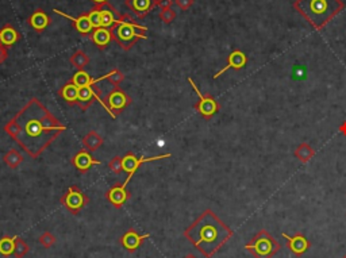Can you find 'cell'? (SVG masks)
<instances>
[{"label": "cell", "mask_w": 346, "mask_h": 258, "mask_svg": "<svg viewBox=\"0 0 346 258\" xmlns=\"http://www.w3.org/2000/svg\"><path fill=\"white\" fill-rule=\"evenodd\" d=\"M67 130L37 98H33L4 126V131L33 158H38Z\"/></svg>", "instance_id": "obj_1"}, {"label": "cell", "mask_w": 346, "mask_h": 258, "mask_svg": "<svg viewBox=\"0 0 346 258\" xmlns=\"http://www.w3.org/2000/svg\"><path fill=\"white\" fill-rule=\"evenodd\" d=\"M232 230L223 223L211 210L200 214L190 227L184 230V237L206 258H212L230 241Z\"/></svg>", "instance_id": "obj_2"}, {"label": "cell", "mask_w": 346, "mask_h": 258, "mask_svg": "<svg viewBox=\"0 0 346 258\" xmlns=\"http://www.w3.org/2000/svg\"><path fill=\"white\" fill-rule=\"evenodd\" d=\"M294 8L311 26L320 30L345 8L342 0H295Z\"/></svg>", "instance_id": "obj_3"}, {"label": "cell", "mask_w": 346, "mask_h": 258, "mask_svg": "<svg viewBox=\"0 0 346 258\" xmlns=\"http://www.w3.org/2000/svg\"><path fill=\"white\" fill-rule=\"evenodd\" d=\"M110 31H111L113 39L123 50H130L137 43L138 39H146L148 38L145 34H142L145 31H148V27L137 25L134 19L127 14H124V15L119 14L115 25L110 29Z\"/></svg>", "instance_id": "obj_4"}, {"label": "cell", "mask_w": 346, "mask_h": 258, "mask_svg": "<svg viewBox=\"0 0 346 258\" xmlns=\"http://www.w3.org/2000/svg\"><path fill=\"white\" fill-rule=\"evenodd\" d=\"M245 249L254 258H272L279 253L280 243L267 230H260L253 239L245 245Z\"/></svg>", "instance_id": "obj_5"}, {"label": "cell", "mask_w": 346, "mask_h": 258, "mask_svg": "<svg viewBox=\"0 0 346 258\" xmlns=\"http://www.w3.org/2000/svg\"><path fill=\"white\" fill-rule=\"evenodd\" d=\"M169 157H172L171 153H168V154L154 155V157H145V155L144 157H135L133 153L126 154L123 158H122V166H123V171L126 172V173H129V176H127V179H126V181H124L123 184H120V185L123 186V188H127V184H129L130 180L133 179L135 172L138 171V168H140L142 164H145V162L164 160V158H169Z\"/></svg>", "instance_id": "obj_6"}, {"label": "cell", "mask_w": 346, "mask_h": 258, "mask_svg": "<svg viewBox=\"0 0 346 258\" xmlns=\"http://www.w3.org/2000/svg\"><path fill=\"white\" fill-rule=\"evenodd\" d=\"M60 201H61L62 206L65 207L71 214L77 215L78 212L81 211L84 207L89 203V197L87 195H84L77 186L73 185L68 189V192L64 196H61Z\"/></svg>", "instance_id": "obj_7"}, {"label": "cell", "mask_w": 346, "mask_h": 258, "mask_svg": "<svg viewBox=\"0 0 346 258\" xmlns=\"http://www.w3.org/2000/svg\"><path fill=\"white\" fill-rule=\"evenodd\" d=\"M188 83L191 84V87L193 88V91L196 92L197 98H199L197 104H195V109H196L197 112L203 115L206 119H210L212 115L217 114L218 110H219V104H218L217 100L212 98L211 95H203L191 77H188Z\"/></svg>", "instance_id": "obj_8"}, {"label": "cell", "mask_w": 346, "mask_h": 258, "mask_svg": "<svg viewBox=\"0 0 346 258\" xmlns=\"http://www.w3.org/2000/svg\"><path fill=\"white\" fill-rule=\"evenodd\" d=\"M104 103L107 104V107H109L115 115H118L122 110H124L127 106L131 104V98H130L127 93H124L122 89H119V88L116 87L114 91H111V92L106 96Z\"/></svg>", "instance_id": "obj_9"}, {"label": "cell", "mask_w": 346, "mask_h": 258, "mask_svg": "<svg viewBox=\"0 0 346 258\" xmlns=\"http://www.w3.org/2000/svg\"><path fill=\"white\" fill-rule=\"evenodd\" d=\"M283 238L287 239V246H288L289 252L295 254L296 257H300V256L307 253L308 249L311 248L310 241L307 239L306 235L300 234V232H296L295 235H288V234L283 232Z\"/></svg>", "instance_id": "obj_10"}, {"label": "cell", "mask_w": 346, "mask_h": 258, "mask_svg": "<svg viewBox=\"0 0 346 258\" xmlns=\"http://www.w3.org/2000/svg\"><path fill=\"white\" fill-rule=\"evenodd\" d=\"M149 237L150 234H140L138 231H135L134 228H130L120 237V245L123 246L124 250H127L129 253H133L137 249H140L142 242Z\"/></svg>", "instance_id": "obj_11"}, {"label": "cell", "mask_w": 346, "mask_h": 258, "mask_svg": "<svg viewBox=\"0 0 346 258\" xmlns=\"http://www.w3.org/2000/svg\"><path fill=\"white\" fill-rule=\"evenodd\" d=\"M246 62H248V57H246L245 53L241 52V50H234V52H231L229 54L228 65L225 68H222L218 73H215V74H214V78L221 77L223 73L228 72L229 69H235V71L242 69V68L246 65Z\"/></svg>", "instance_id": "obj_12"}, {"label": "cell", "mask_w": 346, "mask_h": 258, "mask_svg": "<svg viewBox=\"0 0 346 258\" xmlns=\"http://www.w3.org/2000/svg\"><path fill=\"white\" fill-rule=\"evenodd\" d=\"M72 164L76 166V169L80 171L81 173L87 172L91 166L95 165H100L102 162L99 160H95L92 155L89 154V151L87 149H81L78 150L76 155L72 158Z\"/></svg>", "instance_id": "obj_13"}, {"label": "cell", "mask_w": 346, "mask_h": 258, "mask_svg": "<svg viewBox=\"0 0 346 258\" xmlns=\"http://www.w3.org/2000/svg\"><path fill=\"white\" fill-rule=\"evenodd\" d=\"M53 11H54L57 15L64 16V18H67V19H69V21L72 22L75 29H76L81 36H88L89 33H92L93 30L92 23H91V21H89V18H88L87 14H85V15L78 16V18H73V16L68 15V14H65V12H62V11L57 10V8H54Z\"/></svg>", "instance_id": "obj_14"}, {"label": "cell", "mask_w": 346, "mask_h": 258, "mask_svg": "<svg viewBox=\"0 0 346 258\" xmlns=\"http://www.w3.org/2000/svg\"><path fill=\"white\" fill-rule=\"evenodd\" d=\"M106 197L107 200L115 207V208H122L124 206V203L130 199V192L120 185H115L110 189L107 193H106Z\"/></svg>", "instance_id": "obj_15"}, {"label": "cell", "mask_w": 346, "mask_h": 258, "mask_svg": "<svg viewBox=\"0 0 346 258\" xmlns=\"http://www.w3.org/2000/svg\"><path fill=\"white\" fill-rule=\"evenodd\" d=\"M126 5L134 12L135 16L145 18L157 5V0H126Z\"/></svg>", "instance_id": "obj_16"}, {"label": "cell", "mask_w": 346, "mask_h": 258, "mask_svg": "<svg viewBox=\"0 0 346 258\" xmlns=\"http://www.w3.org/2000/svg\"><path fill=\"white\" fill-rule=\"evenodd\" d=\"M89 37H91L92 42L99 49H106L110 45V42L113 41V36H111L110 29H104V27L93 29V31L91 33Z\"/></svg>", "instance_id": "obj_17"}, {"label": "cell", "mask_w": 346, "mask_h": 258, "mask_svg": "<svg viewBox=\"0 0 346 258\" xmlns=\"http://www.w3.org/2000/svg\"><path fill=\"white\" fill-rule=\"evenodd\" d=\"M29 23H30V26L33 27L34 30L43 31L50 25V18H49V15H47L46 12H43V11L39 8V10H37L36 12L29 18Z\"/></svg>", "instance_id": "obj_18"}, {"label": "cell", "mask_w": 346, "mask_h": 258, "mask_svg": "<svg viewBox=\"0 0 346 258\" xmlns=\"http://www.w3.org/2000/svg\"><path fill=\"white\" fill-rule=\"evenodd\" d=\"M102 80H106V74L99 78H92L85 71H78V72L75 73V76L72 77V83L78 88L92 87V85L98 84L99 81H102Z\"/></svg>", "instance_id": "obj_19"}, {"label": "cell", "mask_w": 346, "mask_h": 258, "mask_svg": "<svg viewBox=\"0 0 346 258\" xmlns=\"http://www.w3.org/2000/svg\"><path fill=\"white\" fill-rule=\"evenodd\" d=\"M100 15H102V27L104 29H111L114 26L115 22H116V18L118 16V11L115 10L114 7L109 3L106 4H102V10H100Z\"/></svg>", "instance_id": "obj_20"}, {"label": "cell", "mask_w": 346, "mask_h": 258, "mask_svg": "<svg viewBox=\"0 0 346 258\" xmlns=\"http://www.w3.org/2000/svg\"><path fill=\"white\" fill-rule=\"evenodd\" d=\"M19 39V33L11 26V25H5L1 30H0V45H3L5 47L12 46L14 43H16Z\"/></svg>", "instance_id": "obj_21"}, {"label": "cell", "mask_w": 346, "mask_h": 258, "mask_svg": "<svg viewBox=\"0 0 346 258\" xmlns=\"http://www.w3.org/2000/svg\"><path fill=\"white\" fill-rule=\"evenodd\" d=\"M60 95L61 98L69 104H77V99H78V87H76L75 84L71 81V83L65 84L64 87L60 89Z\"/></svg>", "instance_id": "obj_22"}, {"label": "cell", "mask_w": 346, "mask_h": 258, "mask_svg": "<svg viewBox=\"0 0 346 258\" xmlns=\"http://www.w3.org/2000/svg\"><path fill=\"white\" fill-rule=\"evenodd\" d=\"M83 144L88 151H95V150H98L99 147L102 146L103 138H102L96 131H93L92 130V131H89V133L84 137Z\"/></svg>", "instance_id": "obj_23"}, {"label": "cell", "mask_w": 346, "mask_h": 258, "mask_svg": "<svg viewBox=\"0 0 346 258\" xmlns=\"http://www.w3.org/2000/svg\"><path fill=\"white\" fill-rule=\"evenodd\" d=\"M14 250H15V237L4 235L0 238V256L3 257L14 256Z\"/></svg>", "instance_id": "obj_24"}, {"label": "cell", "mask_w": 346, "mask_h": 258, "mask_svg": "<svg viewBox=\"0 0 346 258\" xmlns=\"http://www.w3.org/2000/svg\"><path fill=\"white\" fill-rule=\"evenodd\" d=\"M69 61H71V64H72L73 67L77 68L78 71H84V68L89 64V57H88L87 54H85V52H83V50H76V52L71 56Z\"/></svg>", "instance_id": "obj_25"}, {"label": "cell", "mask_w": 346, "mask_h": 258, "mask_svg": "<svg viewBox=\"0 0 346 258\" xmlns=\"http://www.w3.org/2000/svg\"><path fill=\"white\" fill-rule=\"evenodd\" d=\"M295 155H296L300 161L307 162V161H310L311 158L315 155V150L312 149L308 144H300L299 146L296 147V150H295Z\"/></svg>", "instance_id": "obj_26"}, {"label": "cell", "mask_w": 346, "mask_h": 258, "mask_svg": "<svg viewBox=\"0 0 346 258\" xmlns=\"http://www.w3.org/2000/svg\"><path fill=\"white\" fill-rule=\"evenodd\" d=\"M3 161L5 162V165H8L10 168H18L23 162V155L16 151V150H10L8 153H5L4 157H3Z\"/></svg>", "instance_id": "obj_27"}, {"label": "cell", "mask_w": 346, "mask_h": 258, "mask_svg": "<svg viewBox=\"0 0 346 258\" xmlns=\"http://www.w3.org/2000/svg\"><path fill=\"white\" fill-rule=\"evenodd\" d=\"M100 10H102V4H96L92 10L88 12L87 15L89 18V21L92 23L93 29H99L102 27V15H100Z\"/></svg>", "instance_id": "obj_28"}, {"label": "cell", "mask_w": 346, "mask_h": 258, "mask_svg": "<svg viewBox=\"0 0 346 258\" xmlns=\"http://www.w3.org/2000/svg\"><path fill=\"white\" fill-rule=\"evenodd\" d=\"M29 250H30L29 245H27L22 238L15 237V250H14V256H15V258H23L27 253H29Z\"/></svg>", "instance_id": "obj_29"}, {"label": "cell", "mask_w": 346, "mask_h": 258, "mask_svg": "<svg viewBox=\"0 0 346 258\" xmlns=\"http://www.w3.org/2000/svg\"><path fill=\"white\" fill-rule=\"evenodd\" d=\"M106 80H109V83L111 85L118 87L119 84L124 80V74L119 69H114V71H111V72L106 74Z\"/></svg>", "instance_id": "obj_30"}, {"label": "cell", "mask_w": 346, "mask_h": 258, "mask_svg": "<svg viewBox=\"0 0 346 258\" xmlns=\"http://www.w3.org/2000/svg\"><path fill=\"white\" fill-rule=\"evenodd\" d=\"M38 241L45 249H50L56 243V237L53 235L52 232L45 231L43 234H41V237L38 238Z\"/></svg>", "instance_id": "obj_31"}, {"label": "cell", "mask_w": 346, "mask_h": 258, "mask_svg": "<svg viewBox=\"0 0 346 258\" xmlns=\"http://www.w3.org/2000/svg\"><path fill=\"white\" fill-rule=\"evenodd\" d=\"M109 168H110V171L113 172V173H115V175H120L122 171H123V166H122V158L118 157V155L114 157V158L109 162Z\"/></svg>", "instance_id": "obj_32"}, {"label": "cell", "mask_w": 346, "mask_h": 258, "mask_svg": "<svg viewBox=\"0 0 346 258\" xmlns=\"http://www.w3.org/2000/svg\"><path fill=\"white\" fill-rule=\"evenodd\" d=\"M160 19L165 25H169V23H172V22L176 19V12L172 8H168V10H162L160 12Z\"/></svg>", "instance_id": "obj_33"}, {"label": "cell", "mask_w": 346, "mask_h": 258, "mask_svg": "<svg viewBox=\"0 0 346 258\" xmlns=\"http://www.w3.org/2000/svg\"><path fill=\"white\" fill-rule=\"evenodd\" d=\"M193 3H195V0H175V4L183 11L190 10Z\"/></svg>", "instance_id": "obj_34"}, {"label": "cell", "mask_w": 346, "mask_h": 258, "mask_svg": "<svg viewBox=\"0 0 346 258\" xmlns=\"http://www.w3.org/2000/svg\"><path fill=\"white\" fill-rule=\"evenodd\" d=\"M173 4V0H157V5L161 7V10H168Z\"/></svg>", "instance_id": "obj_35"}, {"label": "cell", "mask_w": 346, "mask_h": 258, "mask_svg": "<svg viewBox=\"0 0 346 258\" xmlns=\"http://www.w3.org/2000/svg\"><path fill=\"white\" fill-rule=\"evenodd\" d=\"M7 57H8L7 47L3 46V45H0V64H1V62H4L5 60H7Z\"/></svg>", "instance_id": "obj_36"}, {"label": "cell", "mask_w": 346, "mask_h": 258, "mask_svg": "<svg viewBox=\"0 0 346 258\" xmlns=\"http://www.w3.org/2000/svg\"><path fill=\"white\" fill-rule=\"evenodd\" d=\"M95 4H106L107 3V0H92Z\"/></svg>", "instance_id": "obj_37"}, {"label": "cell", "mask_w": 346, "mask_h": 258, "mask_svg": "<svg viewBox=\"0 0 346 258\" xmlns=\"http://www.w3.org/2000/svg\"><path fill=\"white\" fill-rule=\"evenodd\" d=\"M340 130H341V133L342 134H345L346 135V122L344 124H342L341 127H340Z\"/></svg>", "instance_id": "obj_38"}, {"label": "cell", "mask_w": 346, "mask_h": 258, "mask_svg": "<svg viewBox=\"0 0 346 258\" xmlns=\"http://www.w3.org/2000/svg\"><path fill=\"white\" fill-rule=\"evenodd\" d=\"M184 258H196V257H195L193 254H188V256H186V257H184Z\"/></svg>", "instance_id": "obj_39"}, {"label": "cell", "mask_w": 346, "mask_h": 258, "mask_svg": "<svg viewBox=\"0 0 346 258\" xmlns=\"http://www.w3.org/2000/svg\"><path fill=\"white\" fill-rule=\"evenodd\" d=\"M342 258H346V256H344V257H342Z\"/></svg>", "instance_id": "obj_40"}]
</instances>
